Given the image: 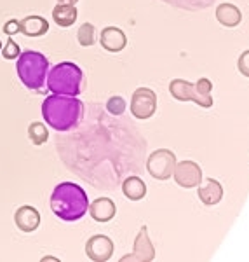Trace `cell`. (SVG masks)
Listing matches in <instances>:
<instances>
[{"mask_svg":"<svg viewBox=\"0 0 249 262\" xmlns=\"http://www.w3.org/2000/svg\"><path fill=\"white\" fill-rule=\"evenodd\" d=\"M42 117L56 131L75 129L84 117V103L77 96L51 95L42 103Z\"/></svg>","mask_w":249,"mask_h":262,"instance_id":"obj_1","label":"cell"},{"mask_svg":"<svg viewBox=\"0 0 249 262\" xmlns=\"http://www.w3.org/2000/svg\"><path fill=\"white\" fill-rule=\"evenodd\" d=\"M51 210L63 222H77L89 208L87 192L73 182H61L51 194Z\"/></svg>","mask_w":249,"mask_h":262,"instance_id":"obj_2","label":"cell"},{"mask_svg":"<svg viewBox=\"0 0 249 262\" xmlns=\"http://www.w3.org/2000/svg\"><path fill=\"white\" fill-rule=\"evenodd\" d=\"M49 65L51 63L45 58V54L33 49H24L18 56L16 72H18L19 81L23 82L27 90L42 93L45 90V81H47V74L51 69Z\"/></svg>","mask_w":249,"mask_h":262,"instance_id":"obj_3","label":"cell"},{"mask_svg":"<svg viewBox=\"0 0 249 262\" xmlns=\"http://www.w3.org/2000/svg\"><path fill=\"white\" fill-rule=\"evenodd\" d=\"M84 72L73 61H61L49 69L45 88L53 95L79 96L82 91Z\"/></svg>","mask_w":249,"mask_h":262,"instance_id":"obj_4","label":"cell"},{"mask_svg":"<svg viewBox=\"0 0 249 262\" xmlns=\"http://www.w3.org/2000/svg\"><path fill=\"white\" fill-rule=\"evenodd\" d=\"M169 93L178 101H193L202 108L213 107V82L208 77H201L197 82H190L185 79H172L169 82Z\"/></svg>","mask_w":249,"mask_h":262,"instance_id":"obj_5","label":"cell"},{"mask_svg":"<svg viewBox=\"0 0 249 262\" xmlns=\"http://www.w3.org/2000/svg\"><path fill=\"white\" fill-rule=\"evenodd\" d=\"M178 163L176 154L171 149H157L154 150L146 159V171L155 180H169Z\"/></svg>","mask_w":249,"mask_h":262,"instance_id":"obj_6","label":"cell"},{"mask_svg":"<svg viewBox=\"0 0 249 262\" xmlns=\"http://www.w3.org/2000/svg\"><path fill=\"white\" fill-rule=\"evenodd\" d=\"M129 111L134 119L146 121L157 112V95L150 88H138L131 96Z\"/></svg>","mask_w":249,"mask_h":262,"instance_id":"obj_7","label":"cell"},{"mask_svg":"<svg viewBox=\"0 0 249 262\" xmlns=\"http://www.w3.org/2000/svg\"><path fill=\"white\" fill-rule=\"evenodd\" d=\"M172 179L176 184L183 189H195L201 184L204 175H202V168L195 161H181L176 163L175 171H172Z\"/></svg>","mask_w":249,"mask_h":262,"instance_id":"obj_8","label":"cell"},{"mask_svg":"<svg viewBox=\"0 0 249 262\" xmlns=\"http://www.w3.org/2000/svg\"><path fill=\"white\" fill-rule=\"evenodd\" d=\"M157 252L154 248V243L150 239V234H148V227L143 226L140 232L136 234L134 238V247H133V252L124 255L120 260H143V262H150L155 259Z\"/></svg>","mask_w":249,"mask_h":262,"instance_id":"obj_9","label":"cell"},{"mask_svg":"<svg viewBox=\"0 0 249 262\" xmlns=\"http://www.w3.org/2000/svg\"><path fill=\"white\" fill-rule=\"evenodd\" d=\"M86 255L94 262H107L113 255V242L105 234H94L86 243Z\"/></svg>","mask_w":249,"mask_h":262,"instance_id":"obj_10","label":"cell"},{"mask_svg":"<svg viewBox=\"0 0 249 262\" xmlns=\"http://www.w3.org/2000/svg\"><path fill=\"white\" fill-rule=\"evenodd\" d=\"M14 224L21 232H35L40 226V213L35 206L23 205L16 210Z\"/></svg>","mask_w":249,"mask_h":262,"instance_id":"obj_11","label":"cell"},{"mask_svg":"<svg viewBox=\"0 0 249 262\" xmlns=\"http://www.w3.org/2000/svg\"><path fill=\"white\" fill-rule=\"evenodd\" d=\"M197 196L206 206H214L223 200V185L216 179H202V182L197 185Z\"/></svg>","mask_w":249,"mask_h":262,"instance_id":"obj_12","label":"cell"},{"mask_svg":"<svg viewBox=\"0 0 249 262\" xmlns=\"http://www.w3.org/2000/svg\"><path fill=\"white\" fill-rule=\"evenodd\" d=\"M99 44L108 53H120L128 46V37H126L124 30H120L119 27H107L101 30Z\"/></svg>","mask_w":249,"mask_h":262,"instance_id":"obj_13","label":"cell"},{"mask_svg":"<svg viewBox=\"0 0 249 262\" xmlns=\"http://www.w3.org/2000/svg\"><path fill=\"white\" fill-rule=\"evenodd\" d=\"M87 212H89L91 219L94 222L107 224V222L112 221L113 217H115L117 206H115V203L110 200V198H98V200L89 203V208H87Z\"/></svg>","mask_w":249,"mask_h":262,"instance_id":"obj_14","label":"cell"},{"mask_svg":"<svg viewBox=\"0 0 249 262\" xmlns=\"http://www.w3.org/2000/svg\"><path fill=\"white\" fill-rule=\"evenodd\" d=\"M214 16H216L218 23L225 28H235V27H239L240 21H242V12H240V9L235 4H230V2L219 4L216 7Z\"/></svg>","mask_w":249,"mask_h":262,"instance_id":"obj_15","label":"cell"},{"mask_svg":"<svg viewBox=\"0 0 249 262\" xmlns=\"http://www.w3.org/2000/svg\"><path fill=\"white\" fill-rule=\"evenodd\" d=\"M49 32V21L42 16L32 14L19 19V33L24 37H44Z\"/></svg>","mask_w":249,"mask_h":262,"instance_id":"obj_16","label":"cell"},{"mask_svg":"<svg viewBox=\"0 0 249 262\" xmlns=\"http://www.w3.org/2000/svg\"><path fill=\"white\" fill-rule=\"evenodd\" d=\"M77 7L70 6V4H56L53 9V21L61 28H68L77 21Z\"/></svg>","mask_w":249,"mask_h":262,"instance_id":"obj_17","label":"cell"},{"mask_svg":"<svg viewBox=\"0 0 249 262\" xmlns=\"http://www.w3.org/2000/svg\"><path fill=\"white\" fill-rule=\"evenodd\" d=\"M122 194L129 201H141L146 196V184L140 177H128L122 182Z\"/></svg>","mask_w":249,"mask_h":262,"instance_id":"obj_18","label":"cell"},{"mask_svg":"<svg viewBox=\"0 0 249 262\" xmlns=\"http://www.w3.org/2000/svg\"><path fill=\"white\" fill-rule=\"evenodd\" d=\"M28 138L33 145H44L45 142L49 140V129L44 122L35 121L28 126Z\"/></svg>","mask_w":249,"mask_h":262,"instance_id":"obj_19","label":"cell"},{"mask_svg":"<svg viewBox=\"0 0 249 262\" xmlns=\"http://www.w3.org/2000/svg\"><path fill=\"white\" fill-rule=\"evenodd\" d=\"M77 40L82 48H91V46L96 44V28L92 23H84L79 27L77 30Z\"/></svg>","mask_w":249,"mask_h":262,"instance_id":"obj_20","label":"cell"},{"mask_svg":"<svg viewBox=\"0 0 249 262\" xmlns=\"http://www.w3.org/2000/svg\"><path fill=\"white\" fill-rule=\"evenodd\" d=\"M0 53H2V56L6 58V60L12 61V60H18V56L21 54V48H19L18 42L12 39V37H9L7 42H6V46H4Z\"/></svg>","mask_w":249,"mask_h":262,"instance_id":"obj_21","label":"cell"},{"mask_svg":"<svg viewBox=\"0 0 249 262\" xmlns=\"http://www.w3.org/2000/svg\"><path fill=\"white\" fill-rule=\"evenodd\" d=\"M126 107H128V103H126V100L122 96H112L107 101V111L112 116H122L126 112Z\"/></svg>","mask_w":249,"mask_h":262,"instance_id":"obj_22","label":"cell"},{"mask_svg":"<svg viewBox=\"0 0 249 262\" xmlns=\"http://www.w3.org/2000/svg\"><path fill=\"white\" fill-rule=\"evenodd\" d=\"M237 70L240 72V75L249 79V49L242 51L237 60Z\"/></svg>","mask_w":249,"mask_h":262,"instance_id":"obj_23","label":"cell"},{"mask_svg":"<svg viewBox=\"0 0 249 262\" xmlns=\"http://www.w3.org/2000/svg\"><path fill=\"white\" fill-rule=\"evenodd\" d=\"M2 30L7 37H14L16 33H19V19H9L2 27Z\"/></svg>","mask_w":249,"mask_h":262,"instance_id":"obj_24","label":"cell"},{"mask_svg":"<svg viewBox=\"0 0 249 262\" xmlns=\"http://www.w3.org/2000/svg\"><path fill=\"white\" fill-rule=\"evenodd\" d=\"M58 4H70V6H77L79 0H56Z\"/></svg>","mask_w":249,"mask_h":262,"instance_id":"obj_25","label":"cell"},{"mask_svg":"<svg viewBox=\"0 0 249 262\" xmlns=\"http://www.w3.org/2000/svg\"><path fill=\"white\" fill-rule=\"evenodd\" d=\"M0 51H2V40H0Z\"/></svg>","mask_w":249,"mask_h":262,"instance_id":"obj_26","label":"cell"}]
</instances>
